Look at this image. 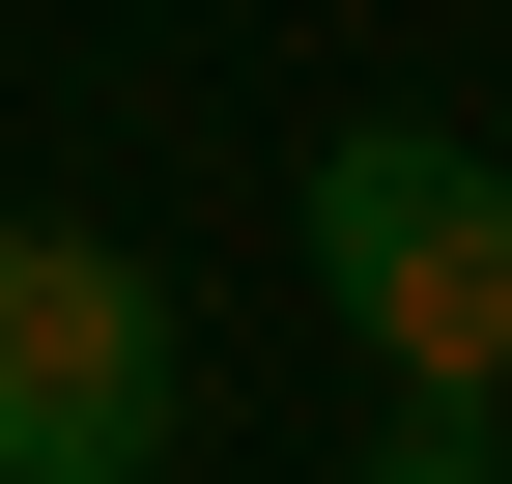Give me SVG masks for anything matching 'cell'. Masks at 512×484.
I'll return each instance as SVG.
<instances>
[{
  "mask_svg": "<svg viewBox=\"0 0 512 484\" xmlns=\"http://www.w3.org/2000/svg\"><path fill=\"white\" fill-rule=\"evenodd\" d=\"M313 314L370 342V399H512V171L427 114L313 143Z\"/></svg>",
  "mask_w": 512,
  "mask_h": 484,
  "instance_id": "cell-1",
  "label": "cell"
},
{
  "mask_svg": "<svg viewBox=\"0 0 512 484\" xmlns=\"http://www.w3.org/2000/svg\"><path fill=\"white\" fill-rule=\"evenodd\" d=\"M171 399H200L171 285L114 257V228H0V484H143Z\"/></svg>",
  "mask_w": 512,
  "mask_h": 484,
  "instance_id": "cell-2",
  "label": "cell"
},
{
  "mask_svg": "<svg viewBox=\"0 0 512 484\" xmlns=\"http://www.w3.org/2000/svg\"><path fill=\"white\" fill-rule=\"evenodd\" d=\"M370 484H484V399H370Z\"/></svg>",
  "mask_w": 512,
  "mask_h": 484,
  "instance_id": "cell-3",
  "label": "cell"
}]
</instances>
